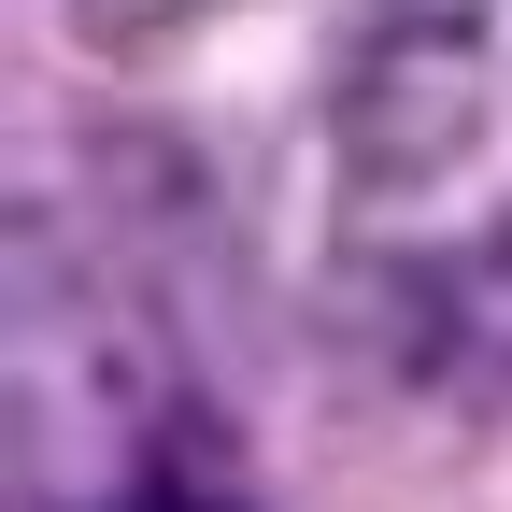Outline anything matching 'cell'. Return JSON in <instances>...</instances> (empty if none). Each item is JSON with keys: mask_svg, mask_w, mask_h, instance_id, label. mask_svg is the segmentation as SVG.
<instances>
[{"mask_svg": "<svg viewBox=\"0 0 512 512\" xmlns=\"http://www.w3.org/2000/svg\"><path fill=\"white\" fill-rule=\"evenodd\" d=\"M498 143V15L484 0H370L342 57V185L370 214L441 200Z\"/></svg>", "mask_w": 512, "mask_h": 512, "instance_id": "6da1fadb", "label": "cell"}, {"mask_svg": "<svg viewBox=\"0 0 512 512\" xmlns=\"http://www.w3.org/2000/svg\"><path fill=\"white\" fill-rule=\"evenodd\" d=\"M57 512H242L200 456H185V441H171V456L157 470H128V484H100V498H57Z\"/></svg>", "mask_w": 512, "mask_h": 512, "instance_id": "7a4b0ae2", "label": "cell"}, {"mask_svg": "<svg viewBox=\"0 0 512 512\" xmlns=\"http://www.w3.org/2000/svg\"><path fill=\"white\" fill-rule=\"evenodd\" d=\"M72 15L100 43H171V29H200V15H242V0H72Z\"/></svg>", "mask_w": 512, "mask_h": 512, "instance_id": "3957f363", "label": "cell"}]
</instances>
